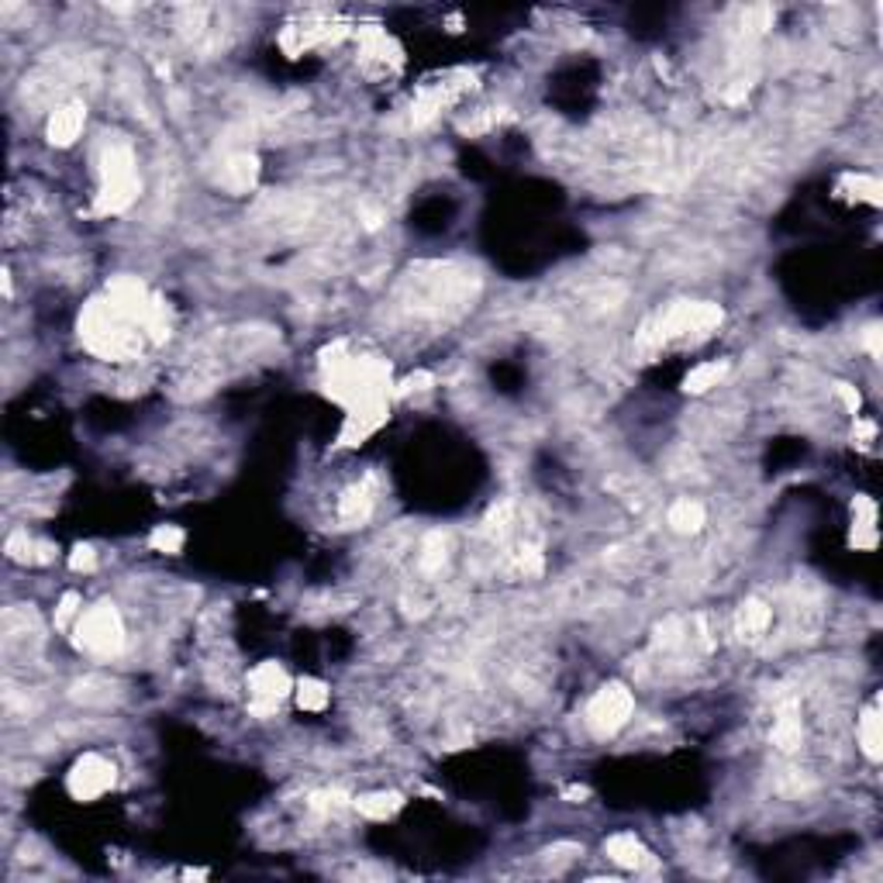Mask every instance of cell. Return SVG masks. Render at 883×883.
<instances>
[{"mask_svg":"<svg viewBox=\"0 0 883 883\" xmlns=\"http://www.w3.org/2000/svg\"><path fill=\"white\" fill-rule=\"evenodd\" d=\"M73 642H76V649H83L90 656H118L125 645V625H121V614L114 611V604H94V607L80 611V618L73 625Z\"/></svg>","mask_w":883,"mask_h":883,"instance_id":"obj_1","label":"cell"},{"mask_svg":"<svg viewBox=\"0 0 883 883\" xmlns=\"http://www.w3.org/2000/svg\"><path fill=\"white\" fill-rule=\"evenodd\" d=\"M631 711H635V697L625 684H607L600 687L598 694L590 697L587 704V728L598 735V738H607V735H618L621 728L629 725Z\"/></svg>","mask_w":883,"mask_h":883,"instance_id":"obj_2","label":"cell"},{"mask_svg":"<svg viewBox=\"0 0 883 883\" xmlns=\"http://www.w3.org/2000/svg\"><path fill=\"white\" fill-rule=\"evenodd\" d=\"M286 694H290V676L280 662H259L249 673V711L255 718H270Z\"/></svg>","mask_w":883,"mask_h":883,"instance_id":"obj_3","label":"cell"},{"mask_svg":"<svg viewBox=\"0 0 883 883\" xmlns=\"http://www.w3.org/2000/svg\"><path fill=\"white\" fill-rule=\"evenodd\" d=\"M66 787L76 801H97V797H104L107 790L114 787V766L104 756H97V753H87V756L76 759V766L69 770Z\"/></svg>","mask_w":883,"mask_h":883,"instance_id":"obj_4","label":"cell"},{"mask_svg":"<svg viewBox=\"0 0 883 883\" xmlns=\"http://www.w3.org/2000/svg\"><path fill=\"white\" fill-rule=\"evenodd\" d=\"M83 121H87V107L80 100H69L63 107L52 111L49 118V142L52 145H73L83 131Z\"/></svg>","mask_w":883,"mask_h":883,"instance_id":"obj_5","label":"cell"},{"mask_svg":"<svg viewBox=\"0 0 883 883\" xmlns=\"http://www.w3.org/2000/svg\"><path fill=\"white\" fill-rule=\"evenodd\" d=\"M255 176H259V159L249 152H235L221 166V187L231 193H246L255 184Z\"/></svg>","mask_w":883,"mask_h":883,"instance_id":"obj_6","label":"cell"},{"mask_svg":"<svg viewBox=\"0 0 883 883\" xmlns=\"http://www.w3.org/2000/svg\"><path fill=\"white\" fill-rule=\"evenodd\" d=\"M770 738H773V746H777L780 753H793V749L801 746L804 728H801V715H797V704H793V700L777 711V722H773V735H770Z\"/></svg>","mask_w":883,"mask_h":883,"instance_id":"obj_7","label":"cell"},{"mask_svg":"<svg viewBox=\"0 0 883 883\" xmlns=\"http://www.w3.org/2000/svg\"><path fill=\"white\" fill-rule=\"evenodd\" d=\"M401 804H404V797L401 793H387V790H379V793H363V797H356V811L363 815V818L370 821H387L394 818L397 811H401Z\"/></svg>","mask_w":883,"mask_h":883,"instance_id":"obj_8","label":"cell"},{"mask_svg":"<svg viewBox=\"0 0 883 883\" xmlns=\"http://www.w3.org/2000/svg\"><path fill=\"white\" fill-rule=\"evenodd\" d=\"M770 621H773L770 604H762V600H756V598L746 600L742 611H738V635L749 638V642H756V638H762V631L770 629Z\"/></svg>","mask_w":883,"mask_h":883,"instance_id":"obj_9","label":"cell"},{"mask_svg":"<svg viewBox=\"0 0 883 883\" xmlns=\"http://www.w3.org/2000/svg\"><path fill=\"white\" fill-rule=\"evenodd\" d=\"M666 521H669V528L673 532H680V535H694L704 528V507L691 501V497H680L676 504L669 507V514H666Z\"/></svg>","mask_w":883,"mask_h":883,"instance_id":"obj_10","label":"cell"},{"mask_svg":"<svg viewBox=\"0 0 883 883\" xmlns=\"http://www.w3.org/2000/svg\"><path fill=\"white\" fill-rule=\"evenodd\" d=\"M604 852H607V859H614L618 866H629V870H635V866L642 863V856H645L642 842H638L631 832H618V835H611V839L604 842Z\"/></svg>","mask_w":883,"mask_h":883,"instance_id":"obj_11","label":"cell"},{"mask_svg":"<svg viewBox=\"0 0 883 883\" xmlns=\"http://www.w3.org/2000/svg\"><path fill=\"white\" fill-rule=\"evenodd\" d=\"M370 511H373V494H370V487H352L346 497L339 501V518H342L346 525L366 521Z\"/></svg>","mask_w":883,"mask_h":883,"instance_id":"obj_12","label":"cell"},{"mask_svg":"<svg viewBox=\"0 0 883 883\" xmlns=\"http://www.w3.org/2000/svg\"><path fill=\"white\" fill-rule=\"evenodd\" d=\"M725 373H728V363H700L697 370L687 373V379H684V390H687V394H704V390L718 387Z\"/></svg>","mask_w":883,"mask_h":883,"instance_id":"obj_13","label":"cell"},{"mask_svg":"<svg viewBox=\"0 0 883 883\" xmlns=\"http://www.w3.org/2000/svg\"><path fill=\"white\" fill-rule=\"evenodd\" d=\"M859 746H863V753L873 759H880V715H877V707H870L863 718H859Z\"/></svg>","mask_w":883,"mask_h":883,"instance_id":"obj_14","label":"cell"},{"mask_svg":"<svg viewBox=\"0 0 883 883\" xmlns=\"http://www.w3.org/2000/svg\"><path fill=\"white\" fill-rule=\"evenodd\" d=\"M297 704H301L304 711H324V704H328V687H324L321 680H301V684H297Z\"/></svg>","mask_w":883,"mask_h":883,"instance_id":"obj_15","label":"cell"},{"mask_svg":"<svg viewBox=\"0 0 883 883\" xmlns=\"http://www.w3.org/2000/svg\"><path fill=\"white\" fill-rule=\"evenodd\" d=\"M442 563H445V538L435 532V535L425 538L421 556H418V567H421V573H439Z\"/></svg>","mask_w":883,"mask_h":883,"instance_id":"obj_16","label":"cell"},{"mask_svg":"<svg viewBox=\"0 0 883 883\" xmlns=\"http://www.w3.org/2000/svg\"><path fill=\"white\" fill-rule=\"evenodd\" d=\"M184 538L187 535H184L176 525H159L156 532L149 535V545L159 549V552H169V556H173V552H180V549H184Z\"/></svg>","mask_w":883,"mask_h":883,"instance_id":"obj_17","label":"cell"},{"mask_svg":"<svg viewBox=\"0 0 883 883\" xmlns=\"http://www.w3.org/2000/svg\"><path fill=\"white\" fill-rule=\"evenodd\" d=\"M35 549H38V545L28 538V532H14V535L7 538V556L18 559V563H38Z\"/></svg>","mask_w":883,"mask_h":883,"instance_id":"obj_18","label":"cell"},{"mask_svg":"<svg viewBox=\"0 0 883 883\" xmlns=\"http://www.w3.org/2000/svg\"><path fill=\"white\" fill-rule=\"evenodd\" d=\"M684 638H687V629H684L680 618H666L660 629H656V642H660L662 649H673V645H680Z\"/></svg>","mask_w":883,"mask_h":883,"instance_id":"obj_19","label":"cell"},{"mask_svg":"<svg viewBox=\"0 0 883 883\" xmlns=\"http://www.w3.org/2000/svg\"><path fill=\"white\" fill-rule=\"evenodd\" d=\"M846 184H852L856 197H863V200H870V204H877V200H880V180H877V176H863V173H856V176H846Z\"/></svg>","mask_w":883,"mask_h":883,"instance_id":"obj_20","label":"cell"},{"mask_svg":"<svg viewBox=\"0 0 883 883\" xmlns=\"http://www.w3.org/2000/svg\"><path fill=\"white\" fill-rule=\"evenodd\" d=\"M69 569L73 573H94L97 569V552L90 545H76L73 556H69Z\"/></svg>","mask_w":883,"mask_h":883,"instance_id":"obj_21","label":"cell"},{"mask_svg":"<svg viewBox=\"0 0 883 883\" xmlns=\"http://www.w3.org/2000/svg\"><path fill=\"white\" fill-rule=\"evenodd\" d=\"M80 594H66L63 600H59V611H56V625L59 629H66V625H76L73 618H80Z\"/></svg>","mask_w":883,"mask_h":883,"instance_id":"obj_22","label":"cell"},{"mask_svg":"<svg viewBox=\"0 0 883 883\" xmlns=\"http://www.w3.org/2000/svg\"><path fill=\"white\" fill-rule=\"evenodd\" d=\"M835 394H839V401H842V408L846 410H852V414L859 410V390H856V387H849V383H839V387H835Z\"/></svg>","mask_w":883,"mask_h":883,"instance_id":"obj_23","label":"cell"},{"mask_svg":"<svg viewBox=\"0 0 883 883\" xmlns=\"http://www.w3.org/2000/svg\"><path fill=\"white\" fill-rule=\"evenodd\" d=\"M866 348H870V356H873V359L880 356V332H877V324L866 332Z\"/></svg>","mask_w":883,"mask_h":883,"instance_id":"obj_24","label":"cell"},{"mask_svg":"<svg viewBox=\"0 0 883 883\" xmlns=\"http://www.w3.org/2000/svg\"><path fill=\"white\" fill-rule=\"evenodd\" d=\"M567 797H573V804H576V801H583V797H587V787H569Z\"/></svg>","mask_w":883,"mask_h":883,"instance_id":"obj_25","label":"cell"}]
</instances>
